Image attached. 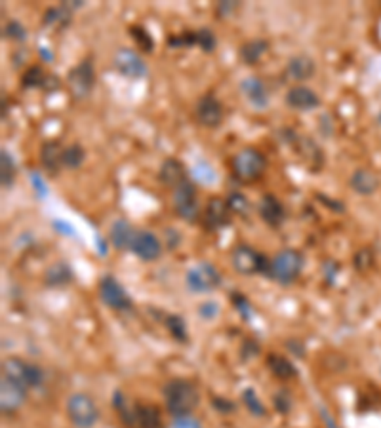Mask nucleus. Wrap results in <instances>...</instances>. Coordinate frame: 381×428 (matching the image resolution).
<instances>
[{
  "instance_id": "nucleus-1",
  "label": "nucleus",
  "mask_w": 381,
  "mask_h": 428,
  "mask_svg": "<svg viewBox=\"0 0 381 428\" xmlns=\"http://www.w3.org/2000/svg\"><path fill=\"white\" fill-rule=\"evenodd\" d=\"M164 403L172 417L190 415L200 403V392L197 384L187 379H172L162 389Z\"/></svg>"
},
{
  "instance_id": "nucleus-2",
  "label": "nucleus",
  "mask_w": 381,
  "mask_h": 428,
  "mask_svg": "<svg viewBox=\"0 0 381 428\" xmlns=\"http://www.w3.org/2000/svg\"><path fill=\"white\" fill-rule=\"evenodd\" d=\"M231 168H233V175L240 183H254L257 179H261L267 170V159L256 147H244L243 151H238L233 156Z\"/></svg>"
},
{
  "instance_id": "nucleus-3",
  "label": "nucleus",
  "mask_w": 381,
  "mask_h": 428,
  "mask_svg": "<svg viewBox=\"0 0 381 428\" xmlns=\"http://www.w3.org/2000/svg\"><path fill=\"white\" fill-rule=\"evenodd\" d=\"M303 255L297 250H283L278 251L273 259H271L269 274L267 276L273 282L280 283V286H290L299 278L303 270Z\"/></svg>"
},
{
  "instance_id": "nucleus-4",
  "label": "nucleus",
  "mask_w": 381,
  "mask_h": 428,
  "mask_svg": "<svg viewBox=\"0 0 381 428\" xmlns=\"http://www.w3.org/2000/svg\"><path fill=\"white\" fill-rule=\"evenodd\" d=\"M231 265L243 276H254V274H269L271 259L263 255L261 251L248 244H238L231 251Z\"/></svg>"
},
{
  "instance_id": "nucleus-5",
  "label": "nucleus",
  "mask_w": 381,
  "mask_h": 428,
  "mask_svg": "<svg viewBox=\"0 0 381 428\" xmlns=\"http://www.w3.org/2000/svg\"><path fill=\"white\" fill-rule=\"evenodd\" d=\"M2 377L20 384L25 390L39 389L44 381V373L39 366L21 360L18 356H10L2 362Z\"/></svg>"
},
{
  "instance_id": "nucleus-6",
  "label": "nucleus",
  "mask_w": 381,
  "mask_h": 428,
  "mask_svg": "<svg viewBox=\"0 0 381 428\" xmlns=\"http://www.w3.org/2000/svg\"><path fill=\"white\" fill-rule=\"evenodd\" d=\"M67 417L75 428H93L99 421V409L84 392H75L67 400Z\"/></svg>"
},
{
  "instance_id": "nucleus-7",
  "label": "nucleus",
  "mask_w": 381,
  "mask_h": 428,
  "mask_svg": "<svg viewBox=\"0 0 381 428\" xmlns=\"http://www.w3.org/2000/svg\"><path fill=\"white\" fill-rule=\"evenodd\" d=\"M67 86L75 101H84L86 98H90L96 86V69L90 58L82 60L67 73Z\"/></svg>"
},
{
  "instance_id": "nucleus-8",
  "label": "nucleus",
  "mask_w": 381,
  "mask_h": 428,
  "mask_svg": "<svg viewBox=\"0 0 381 428\" xmlns=\"http://www.w3.org/2000/svg\"><path fill=\"white\" fill-rule=\"evenodd\" d=\"M185 283H187L189 291L197 293V295H200V293H210V291H214L216 288H219L221 274H219V270H217L214 265L202 261V263L195 265L193 269L187 270Z\"/></svg>"
},
{
  "instance_id": "nucleus-9",
  "label": "nucleus",
  "mask_w": 381,
  "mask_h": 428,
  "mask_svg": "<svg viewBox=\"0 0 381 428\" xmlns=\"http://www.w3.org/2000/svg\"><path fill=\"white\" fill-rule=\"evenodd\" d=\"M172 200H174V210L179 219H183L185 223H197L200 218V206H198L197 187L190 179L183 185H179L178 189H174Z\"/></svg>"
},
{
  "instance_id": "nucleus-10",
  "label": "nucleus",
  "mask_w": 381,
  "mask_h": 428,
  "mask_svg": "<svg viewBox=\"0 0 381 428\" xmlns=\"http://www.w3.org/2000/svg\"><path fill=\"white\" fill-rule=\"evenodd\" d=\"M112 69L130 80H141L145 74L149 73L143 58L136 50L126 46H120L112 55Z\"/></svg>"
},
{
  "instance_id": "nucleus-11",
  "label": "nucleus",
  "mask_w": 381,
  "mask_h": 428,
  "mask_svg": "<svg viewBox=\"0 0 381 428\" xmlns=\"http://www.w3.org/2000/svg\"><path fill=\"white\" fill-rule=\"evenodd\" d=\"M195 119L202 128L216 130L224 122V105L214 93H204L195 105Z\"/></svg>"
},
{
  "instance_id": "nucleus-12",
  "label": "nucleus",
  "mask_w": 381,
  "mask_h": 428,
  "mask_svg": "<svg viewBox=\"0 0 381 428\" xmlns=\"http://www.w3.org/2000/svg\"><path fill=\"white\" fill-rule=\"evenodd\" d=\"M99 297L112 310L122 312V310L131 309V299L128 297L124 288L115 278L109 276V274H105V276L99 280Z\"/></svg>"
},
{
  "instance_id": "nucleus-13",
  "label": "nucleus",
  "mask_w": 381,
  "mask_h": 428,
  "mask_svg": "<svg viewBox=\"0 0 381 428\" xmlns=\"http://www.w3.org/2000/svg\"><path fill=\"white\" fill-rule=\"evenodd\" d=\"M296 149V152H299V159L307 164L309 171H318L324 164V156H322V151L318 149L315 141H311L309 138H302L290 130V138L284 141Z\"/></svg>"
},
{
  "instance_id": "nucleus-14",
  "label": "nucleus",
  "mask_w": 381,
  "mask_h": 428,
  "mask_svg": "<svg viewBox=\"0 0 381 428\" xmlns=\"http://www.w3.org/2000/svg\"><path fill=\"white\" fill-rule=\"evenodd\" d=\"M231 219H233V211H231L227 200L219 196L210 198L206 211H204V227L210 232H217L225 229L231 223Z\"/></svg>"
},
{
  "instance_id": "nucleus-15",
  "label": "nucleus",
  "mask_w": 381,
  "mask_h": 428,
  "mask_svg": "<svg viewBox=\"0 0 381 428\" xmlns=\"http://www.w3.org/2000/svg\"><path fill=\"white\" fill-rule=\"evenodd\" d=\"M286 105L292 111L297 112H309L318 109L321 105V95L305 84H296L286 92Z\"/></svg>"
},
{
  "instance_id": "nucleus-16",
  "label": "nucleus",
  "mask_w": 381,
  "mask_h": 428,
  "mask_svg": "<svg viewBox=\"0 0 381 428\" xmlns=\"http://www.w3.org/2000/svg\"><path fill=\"white\" fill-rule=\"evenodd\" d=\"M130 250L134 251V255H138L145 263H153L162 253V244H160V240L153 232L138 231L134 242H131Z\"/></svg>"
},
{
  "instance_id": "nucleus-17",
  "label": "nucleus",
  "mask_w": 381,
  "mask_h": 428,
  "mask_svg": "<svg viewBox=\"0 0 381 428\" xmlns=\"http://www.w3.org/2000/svg\"><path fill=\"white\" fill-rule=\"evenodd\" d=\"M63 151L65 147L61 145L60 139H48L40 147V164L46 170L48 175L58 178L61 168H63Z\"/></svg>"
},
{
  "instance_id": "nucleus-18",
  "label": "nucleus",
  "mask_w": 381,
  "mask_h": 428,
  "mask_svg": "<svg viewBox=\"0 0 381 428\" xmlns=\"http://www.w3.org/2000/svg\"><path fill=\"white\" fill-rule=\"evenodd\" d=\"M27 390L15 382L8 381L2 377L0 382V408L4 415H13L15 411H20L21 406L25 403Z\"/></svg>"
},
{
  "instance_id": "nucleus-19",
  "label": "nucleus",
  "mask_w": 381,
  "mask_h": 428,
  "mask_svg": "<svg viewBox=\"0 0 381 428\" xmlns=\"http://www.w3.org/2000/svg\"><path fill=\"white\" fill-rule=\"evenodd\" d=\"M316 73V63L315 60L307 55V53H297V55H292L286 63V79L296 82V84H302L305 80L313 79V74Z\"/></svg>"
},
{
  "instance_id": "nucleus-20",
  "label": "nucleus",
  "mask_w": 381,
  "mask_h": 428,
  "mask_svg": "<svg viewBox=\"0 0 381 428\" xmlns=\"http://www.w3.org/2000/svg\"><path fill=\"white\" fill-rule=\"evenodd\" d=\"M240 92L246 98V101L257 111H263L269 105V90L259 76H246L240 82Z\"/></svg>"
},
{
  "instance_id": "nucleus-21",
  "label": "nucleus",
  "mask_w": 381,
  "mask_h": 428,
  "mask_svg": "<svg viewBox=\"0 0 381 428\" xmlns=\"http://www.w3.org/2000/svg\"><path fill=\"white\" fill-rule=\"evenodd\" d=\"M380 175H377L375 171L368 170V168H356V170L351 173V178H349V187H351L356 194H361V196L374 194V192L380 189Z\"/></svg>"
},
{
  "instance_id": "nucleus-22",
  "label": "nucleus",
  "mask_w": 381,
  "mask_h": 428,
  "mask_svg": "<svg viewBox=\"0 0 381 428\" xmlns=\"http://www.w3.org/2000/svg\"><path fill=\"white\" fill-rule=\"evenodd\" d=\"M158 178L162 181V185H166L168 189H178L179 185H183L185 181H189V173H187V168L181 160L178 159H166L160 166V171H158Z\"/></svg>"
},
{
  "instance_id": "nucleus-23",
  "label": "nucleus",
  "mask_w": 381,
  "mask_h": 428,
  "mask_svg": "<svg viewBox=\"0 0 381 428\" xmlns=\"http://www.w3.org/2000/svg\"><path fill=\"white\" fill-rule=\"evenodd\" d=\"M259 215H261L263 221L269 225V227L276 229V227H280V225L284 223L286 210H284L283 202L278 200V196L267 192V194H263L261 200H259Z\"/></svg>"
},
{
  "instance_id": "nucleus-24",
  "label": "nucleus",
  "mask_w": 381,
  "mask_h": 428,
  "mask_svg": "<svg viewBox=\"0 0 381 428\" xmlns=\"http://www.w3.org/2000/svg\"><path fill=\"white\" fill-rule=\"evenodd\" d=\"M136 232L138 231H134V227H131L128 219H117V221L111 225V232H109L111 244L120 251L130 250L131 242H134V238H136Z\"/></svg>"
},
{
  "instance_id": "nucleus-25",
  "label": "nucleus",
  "mask_w": 381,
  "mask_h": 428,
  "mask_svg": "<svg viewBox=\"0 0 381 428\" xmlns=\"http://www.w3.org/2000/svg\"><path fill=\"white\" fill-rule=\"evenodd\" d=\"M269 52V40L265 39H254L244 42L240 50H238V58L244 65H257L263 60V55Z\"/></svg>"
},
{
  "instance_id": "nucleus-26",
  "label": "nucleus",
  "mask_w": 381,
  "mask_h": 428,
  "mask_svg": "<svg viewBox=\"0 0 381 428\" xmlns=\"http://www.w3.org/2000/svg\"><path fill=\"white\" fill-rule=\"evenodd\" d=\"M267 368L271 369V373L283 381H288V379H294L297 377V369L294 368V363L290 362L288 358L283 354H276V352H271L267 356Z\"/></svg>"
},
{
  "instance_id": "nucleus-27",
  "label": "nucleus",
  "mask_w": 381,
  "mask_h": 428,
  "mask_svg": "<svg viewBox=\"0 0 381 428\" xmlns=\"http://www.w3.org/2000/svg\"><path fill=\"white\" fill-rule=\"evenodd\" d=\"M72 8L69 6V2H63L60 6L48 8L44 12V25L52 27V29H65L67 25H71Z\"/></svg>"
},
{
  "instance_id": "nucleus-28",
  "label": "nucleus",
  "mask_w": 381,
  "mask_h": 428,
  "mask_svg": "<svg viewBox=\"0 0 381 428\" xmlns=\"http://www.w3.org/2000/svg\"><path fill=\"white\" fill-rule=\"evenodd\" d=\"M48 74L44 73L42 65H31L27 67L25 73L21 74V88L25 90H33V88H44L46 84Z\"/></svg>"
},
{
  "instance_id": "nucleus-29",
  "label": "nucleus",
  "mask_w": 381,
  "mask_h": 428,
  "mask_svg": "<svg viewBox=\"0 0 381 428\" xmlns=\"http://www.w3.org/2000/svg\"><path fill=\"white\" fill-rule=\"evenodd\" d=\"M48 286H65L72 280V270L69 265L65 263H56L46 270L44 274Z\"/></svg>"
},
{
  "instance_id": "nucleus-30",
  "label": "nucleus",
  "mask_w": 381,
  "mask_h": 428,
  "mask_svg": "<svg viewBox=\"0 0 381 428\" xmlns=\"http://www.w3.org/2000/svg\"><path fill=\"white\" fill-rule=\"evenodd\" d=\"M0 181L4 189H12L13 181H15V162L6 149L0 151Z\"/></svg>"
},
{
  "instance_id": "nucleus-31",
  "label": "nucleus",
  "mask_w": 381,
  "mask_h": 428,
  "mask_svg": "<svg viewBox=\"0 0 381 428\" xmlns=\"http://www.w3.org/2000/svg\"><path fill=\"white\" fill-rule=\"evenodd\" d=\"M84 147L80 145V143H71V145L65 147V151H63V168H67V170H79L82 162H84Z\"/></svg>"
},
{
  "instance_id": "nucleus-32",
  "label": "nucleus",
  "mask_w": 381,
  "mask_h": 428,
  "mask_svg": "<svg viewBox=\"0 0 381 428\" xmlns=\"http://www.w3.org/2000/svg\"><path fill=\"white\" fill-rule=\"evenodd\" d=\"M164 326L168 328V331H170V335L176 339V341L179 342H187L189 339V333H187V323H185V320L181 316H178V314H168L164 320Z\"/></svg>"
},
{
  "instance_id": "nucleus-33",
  "label": "nucleus",
  "mask_w": 381,
  "mask_h": 428,
  "mask_svg": "<svg viewBox=\"0 0 381 428\" xmlns=\"http://www.w3.org/2000/svg\"><path fill=\"white\" fill-rule=\"evenodd\" d=\"M128 34H130L131 39H134V42H136V44H138V46L141 48L145 53L153 52V48H155V40H153V36L149 34V31H147L145 27L131 25L130 29H128Z\"/></svg>"
},
{
  "instance_id": "nucleus-34",
  "label": "nucleus",
  "mask_w": 381,
  "mask_h": 428,
  "mask_svg": "<svg viewBox=\"0 0 381 428\" xmlns=\"http://www.w3.org/2000/svg\"><path fill=\"white\" fill-rule=\"evenodd\" d=\"M166 42L172 50H187V48L197 46V31H183L179 34H172Z\"/></svg>"
},
{
  "instance_id": "nucleus-35",
  "label": "nucleus",
  "mask_w": 381,
  "mask_h": 428,
  "mask_svg": "<svg viewBox=\"0 0 381 428\" xmlns=\"http://www.w3.org/2000/svg\"><path fill=\"white\" fill-rule=\"evenodd\" d=\"M197 46L202 50L204 53H212L217 48V39L212 29L208 27H200L197 29Z\"/></svg>"
},
{
  "instance_id": "nucleus-36",
  "label": "nucleus",
  "mask_w": 381,
  "mask_h": 428,
  "mask_svg": "<svg viewBox=\"0 0 381 428\" xmlns=\"http://www.w3.org/2000/svg\"><path fill=\"white\" fill-rule=\"evenodd\" d=\"M243 402H244V406L248 408V411H250L252 415L265 417V406H263L261 400L257 398L256 390L254 389H244Z\"/></svg>"
},
{
  "instance_id": "nucleus-37",
  "label": "nucleus",
  "mask_w": 381,
  "mask_h": 428,
  "mask_svg": "<svg viewBox=\"0 0 381 428\" xmlns=\"http://www.w3.org/2000/svg\"><path fill=\"white\" fill-rule=\"evenodd\" d=\"M225 200H227V204H229L231 211H233V213H237V215H246L248 210H250V202H248V198L244 196L243 192L233 191L229 196L225 198Z\"/></svg>"
},
{
  "instance_id": "nucleus-38",
  "label": "nucleus",
  "mask_w": 381,
  "mask_h": 428,
  "mask_svg": "<svg viewBox=\"0 0 381 428\" xmlns=\"http://www.w3.org/2000/svg\"><path fill=\"white\" fill-rule=\"evenodd\" d=\"M4 36L10 40H15V42H23L27 40V27L18 20H10L4 25Z\"/></svg>"
},
{
  "instance_id": "nucleus-39",
  "label": "nucleus",
  "mask_w": 381,
  "mask_h": 428,
  "mask_svg": "<svg viewBox=\"0 0 381 428\" xmlns=\"http://www.w3.org/2000/svg\"><path fill=\"white\" fill-rule=\"evenodd\" d=\"M273 403H275V408L278 413L286 415L290 411V408H292V398H290V394L286 390H283V392H276L275 398H273Z\"/></svg>"
},
{
  "instance_id": "nucleus-40",
  "label": "nucleus",
  "mask_w": 381,
  "mask_h": 428,
  "mask_svg": "<svg viewBox=\"0 0 381 428\" xmlns=\"http://www.w3.org/2000/svg\"><path fill=\"white\" fill-rule=\"evenodd\" d=\"M168 428H202V422L193 415L174 417V421H172V424Z\"/></svg>"
},
{
  "instance_id": "nucleus-41",
  "label": "nucleus",
  "mask_w": 381,
  "mask_h": 428,
  "mask_svg": "<svg viewBox=\"0 0 381 428\" xmlns=\"http://www.w3.org/2000/svg\"><path fill=\"white\" fill-rule=\"evenodd\" d=\"M233 303H235V307H237L238 312L243 314L244 320H248V318H250L252 305H250V301L246 299V297L240 295V293H235V295H233Z\"/></svg>"
},
{
  "instance_id": "nucleus-42",
  "label": "nucleus",
  "mask_w": 381,
  "mask_h": 428,
  "mask_svg": "<svg viewBox=\"0 0 381 428\" xmlns=\"http://www.w3.org/2000/svg\"><path fill=\"white\" fill-rule=\"evenodd\" d=\"M198 314H200V318H204V320H214V318L219 314V305H217L216 301H206V303L198 307Z\"/></svg>"
},
{
  "instance_id": "nucleus-43",
  "label": "nucleus",
  "mask_w": 381,
  "mask_h": 428,
  "mask_svg": "<svg viewBox=\"0 0 381 428\" xmlns=\"http://www.w3.org/2000/svg\"><path fill=\"white\" fill-rule=\"evenodd\" d=\"M372 261H374V257H372V253H370L368 250H362L359 251L355 255V267L361 270H366L372 265Z\"/></svg>"
},
{
  "instance_id": "nucleus-44",
  "label": "nucleus",
  "mask_w": 381,
  "mask_h": 428,
  "mask_svg": "<svg viewBox=\"0 0 381 428\" xmlns=\"http://www.w3.org/2000/svg\"><path fill=\"white\" fill-rule=\"evenodd\" d=\"M237 8H238V2H233V0H225V2H219L217 4V15L219 18H229L231 13L233 12H237Z\"/></svg>"
},
{
  "instance_id": "nucleus-45",
  "label": "nucleus",
  "mask_w": 381,
  "mask_h": 428,
  "mask_svg": "<svg viewBox=\"0 0 381 428\" xmlns=\"http://www.w3.org/2000/svg\"><path fill=\"white\" fill-rule=\"evenodd\" d=\"M212 406H214L219 413H233V411H235V403L225 400V398H214V400H212Z\"/></svg>"
},
{
  "instance_id": "nucleus-46",
  "label": "nucleus",
  "mask_w": 381,
  "mask_h": 428,
  "mask_svg": "<svg viewBox=\"0 0 381 428\" xmlns=\"http://www.w3.org/2000/svg\"><path fill=\"white\" fill-rule=\"evenodd\" d=\"M316 198H318V200H321V202L324 206H328V208H332V210H337V211L345 210V206L337 204V202H334V198L326 196V194H321V192H318V194H316Z\"/></svg>"
},
{
  "instance_id": "nucleus-47",
  "label": "nucleus",
  "mask_w": 381,
  "mask_h": 428,
  "mask_svg": "<svg viewBox=\"0 0 381 428\" xmlns=\"http://www.w3.org/2000/svg\"><path fill=\"white\" fill-rule=\"evenodd\" d=\"M60 88V80H58V76L56 74H48V79H46V84H44V92H52V90H58Z\"/></svg>"
},
{
  "instance_id": "nucleus-48",
  "label": "nucleus",
  "mask_w": 381,
  "mask_h": 428,
  "mask_svg": "<svg viewBox=\"0 0 381 428\" xmlns=\"http://www.w3.org/2000/svg\"><path fill=\"white\" fill-rule=\"evenodd\" d=\"M33 183H34V189H37V192H40V198L46 196V189H44V183H42V179H40L37 173H33Z\"/></svg>"
}]
</instances>
